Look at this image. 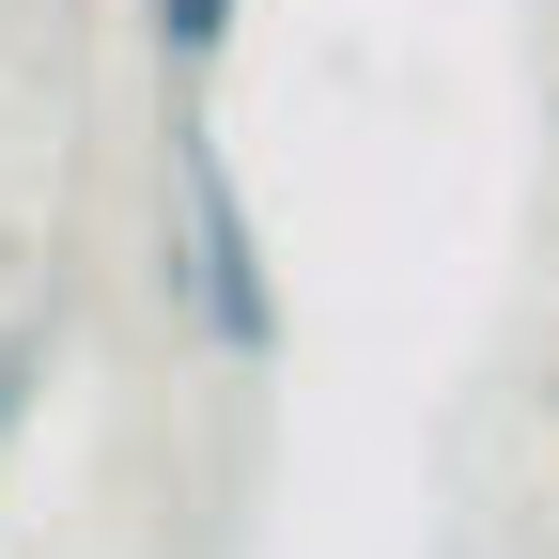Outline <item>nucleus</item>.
<instances>
[{"label": "nucleus", "mask_w": 559, "mask_h": 559, "mask_svg": "<svg viewBox=\"0 0 559 559\" xmlns=\"http://www.w3.org/2000/svg\"><path fill=\"white\" fill-rule=\"evenodd\" d=\"M156 296H171V326L202 342V358H234V373H264V358H280V249H264V218H249V171L218 156V124H202V109H171Z\"/></svg>", "instance_id": "1"}, {"label": "nucleus", "mask_w": 559, "mask_h": 559, "mask_svg": "<svg viewBox=\"0 0 559 559\" xmlns=\"http://www.w3.org/2000/svg\"><path fill=\"white\" fill-rule=\"evenodd\" d=\"M234 16H249V0H140V32H156V62H171V79H202V62L234 47Z\"/></svg>", "instance_id": "2"}, {"label": "nucleus", "mask_w": 559, "mask_h": 559, "mask_svg": "<svg viewBox=\"0 0 559 559\" xmlns=\"http://www.w3.org/2000/svg\"><path fill=\"white\" fill-rule=\"evenodd\" d=\"M32 389H47V326H0V498H16V451H32Z\"/></svg>", "instance_id": "3"}]
</instances>
